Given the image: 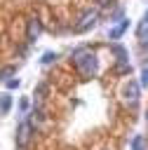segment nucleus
<instances>
[{
  "mask_svg": "<svg viewBox=\"0 0 148 150\" xmlns=\"http://www.w3.org/2000/svg\"><path fill=\"white\" fill-rule=\"evenodd\" d=\"M122 98H125V103H136L139 101V84L129 80L122 89Z\"/></svg>",
  "mask_w": 148,
  "mask_h": 150,
  "instance_id": "5",
  "label": "nucleus"
},
{
  "mask_svg": "<svg viewBox=\"0 0 148 150\" xmlns=\"http://www.w3.org/2000/svg\"><path fill=\"white\" fill-rule=\"evenodd\" d=\"M127 28H129V19H122V21H120V26H115V28L110 30V40H117Z\"/></svg>",
  "mask_w": 148,
  "mask_h": 150,
  "instance_id": "8",
  "label": "nucleus"
},
{
  "mask_svg": "<svg viewBox=\"0 0 148 150\" xmlns=\"http://www.w3.org/2000/svg\"><path fill=\"white\" fill-rule=\"evenodd\" d=\"M40 33H42L40 19H38V16H31V19L26 21V42H35V40L40 38Z\"/></svg>",
  "mask_w": 148,
  "mask_h": 150,
  "instance_id": "4",
  "label": "nucleus"
},
{
  "mask_svg": "<svg viewBox=\"0 0 148 150\" xmlns=\"http://www.w3.org/2000/svg\"><path fill=\"white\" fill-rule=\"evenodd\" d=\"M148 30V12L143 14V19H141V23H139V35H143Z\"/></svg>",
  "mask_w": 148,
  "mask_h": 150,
  "instance_id": "13",
  "label": "nucleus"
},
{
  "mask_svg": "<svg viewBox=\"0 0 148 150\" xmlns=\"http://www.w3.org/2000/svg\"><path fill=\"white\" fill-rule=\"evenodd\" d=\"M14 73H16V68H14V66H5V68H0V80H2V82H7Z\"/></svg>",
  "mask_w": 148,
  "mask_h": 150,
  "instance_id": "11",
  "label": "nucleus"
},
{
  "mask_svg": "<svg viewBox=\"0 0 148 150\" xmlns=\"http://www.w3.org/2000/svg\"><path fill=\"white\" fill-rule=\"evenodd\" d=\"M132 150H148V138L143 134H136L132 138Z\"/></svg>",
  "mask_w": 148,
  "mask_h": 150,
  "instance_id": "6",
  "label": "nucleus"
},
{
  "mask_svg": "<svg viewBox=\"0 0 148 150\" xmlns=\"http://www.w3.org/2000/svg\"><path fill=\"white\" fill-rule=\"evenodd\" d=\"M110 52L115 54L117 61H129V54H127V49H125L122 45H115V42H113V45H110Z\"/></svg>",
  "mask_w": 148,
  "mask_h": 150,
  "instance_id": "7",
  "label": "nucleus"
},
{
  "mask_svg": "<svg viewBox=\"0 0 148 150\" xmlns=\"http://www.w3.org/2000/svg\"><path fill=\"white\" fill-rule=\"evenodd\" d=\"M146 124H148V112H146Z\"/></svg>",
  "mask_w": 148,
  "mask_h": 150,
  "instance_id": "18",
  "label": "nucleus"
},
{
  "mask_svg": "<svg viewBox=\"0 0 148 150\" xmlns=\"http://www.w3.org/2000/svg\"><path fill=\"white\" fill-rule=\"evenodd\" d=\"M99 16H101V12H99V7H92V9H87L82 16H80V21L75 23V33H85V30H89L96 21H99Z\"/></svg>",
  "mask_w": 148,
  "mask_h": 150,
  "instance_id": "2",
  "label": "nucleus"
},
{
  "mask_svg": "<svg viewBox=\"0 0 148 150\" xmlns=\"http://www.w3.org/2000/svg\"><path fill=\"white\" fill-rule=\"evenodd\" d=\"M96 2H99V7H106V5H110L113 0H96Z\"/></svg>",
  "mask_w": 148,
  "mask_h": 150,
  "instance_id": "16",
  "label": "nucleus"
},
{
  "mask_svg": "<svg viewBox=\"0 0 148 150\" xmlns=\"http://www.w3.org/2000/svg\"><path fill=\"white\" fill-rule=\"evenodd\" d=\"M113 73H115V75H129V73H132L129 61H117V63H115V68H113Z\"/></svg>",
  "mask_w": 148,
  "mask_h": 150,
  "instance_id": "9",
  "label": "nucleus"
},
{
  "mask_svg": "<svg viewBox=\"0 0 148 150\" xmlns=\"http://www.w3.org/2000/svg\"><path fill=\"white\" fill-rule=\"evenodd\" d=\"M31 136H33V127H31V122H21V124L16 127V145L23 150V148L31 143Z\"/></svg>",
  "mask_w": 148,
  "mask_h": 150,
  "instance_id": "3",
  "label": "nucleus"
},
{
  "mask_svg": "<svg viewBox=\"0 0 148 150\" xmlns=\"http://www.w3.org/2000/svg\"><path fill=\"white\" fill-rule=\"evenodd\" d=\"M141 45H143V47H148V38H146V35H141Z\"/></svg>",
  "mask_w": 148,
  "mask_h": 150,
  "instance_id": "17",
  "label": "nucleus"
},
{
  "mask_svg": "<svg viewBox=\"0 0 148 150\" xmlns=\"http://www.w3.org/2000/svg\"><path fill=\"white\" fill-rule=\"evenodd\" d=\"M16 87H19V80L16 77H9L7 80V89H16Z\"/></svg>",
  "mask_w": 148,
  "mask_h": 150,
  "instance_id": "14",
  "label": "nucleus"
},
{
  "mask_svg": "<svg viewBox=\"0 0 148 150\" xmlns=\"http://www.w3.org/2000/svg\"><path fill=\"white\" fill-rule=\"evenodd\" d=\"M73 63H75V68H78V73H80L82 77H94V75H96L99 59H96V54H94L92 49H87V47L75 49V52H73Z\"/></svg>",
  "mask_w": 148,
  "mask_h": 150,
  "instance_id": "1",
  "label": "nucleus"
},
{
  "mask_svg": "<svg viewBox=\"0 0 148 150\" xmlns=\"http://www.w3.org/2000/svg\"><path fill=\"white\" fill-rule=\"evenodd\" d=\"M141 87H148V68H143L141 73Z\"/></svg>",
  "mask_w": 148,
  "mask_h": 150,
  "instance_id": "15",
  "label": "nucleus"
},
{
  "mask_svg": "<svg viewBox=\"0 0 148 150\" xmlns=\"http://www.w3.org/2000/svg\"><path fill=\"white\" fill-rule=\"evenodd\" d=\"M9 105H12V96L9 94H0V112H9Z\"/></svg>",
  "mask_w": 148,
  "mask_h": 150,
  "instance_id": "10",
  "label": "nucleus"
},
{
  "mask_svg": "<svg viewBox=\"0 0 148 150\" xmlns=\"http://www.w3.org/2000/svg\"><path fill=\"white\" fill-rule=\"evenodd\" d=\"M56 59H59V54H56V52H45V54H42V63H45V66L54 63Z\"/></svg>",
  "mask_w": 148,
  "mask_h": 150,
  "instance_id": "12",
  "label": "nucleus"
}]
</instances>
